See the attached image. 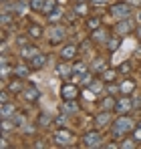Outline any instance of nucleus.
Listing matches in <instances>:
<instances>
[{
  "instance_id": "f257e3e1",
  "label": "nucleus",
  "mask_w": 141,
  "mask_h": 149,
  "mask_svg": "<svg viewBox=\"0 0 141 149\" xmlns=\"http://www.w3.org/2000/svg\"><path fill=\"white\" fill-rule=\"evenodd\" d=\"M135 125L137 123H135L129 115H119L117 119L111 123V137H113V139H123V137H127L129 133H133Z\"/></svg>"
},
{
  "instance_id": "f03ea898",
  "label": "nucleus",
  "mask_w": 141,
  "mask_h": 149,
  "mask_svg": "<svg viewBox=\"0 0 141 149\" xmlns=\"http://www.w3.org/2000/svg\"><path fill=\"white\" fill-rule=\"evenodd\" d=\"M52 141L59 145V147H70L73 145V141H75V135L67 131V129H59L54 135H52Z\"/></svg>"
},
{
  "instance_id": "7ed1b4c3",
  "label": "nucleus",
  "mask_w": 141,
  "mask_h": 149,
  "mask_svg": "<svg viewBox=\"0 0 141 149\" xmlns=\"http://www.w3.org/2000/svg\"><path fill=\"white\" fill-rule=\"evenodd\" d=\"M103 137H101V133L99 131H89V133H85L83 135V147L87 149H93V147H103Z\"/></svg>"
},
{
  "instance_id": "20e7f679",
  "label": "nucleus",
  "mask_w": 141,
  "mask_h": 149,
  "mask_svg": "<svg viewBox=\"0 0 141 149\" xmlns=\"http://www.w3.org/2000/svg\"><path fill=\"white\" fill-rule=\"evenodd\" d=\"M111 14L113 16H117L119 20L121 18H129L131 16V6L127 4V2H115V4H111Z\"/></svg>"
},
{
  "instance_id": "39448f33",
  "label": "nucleus",
  "mask_w": 141,
  "mask_h": 149,
  "mask_svg": "<svg viewBox=\"0 0 141 149\" xmlns=\"http://www.w3.org/2000/svg\"><path fill=\"white\" fill-rule=\"evenodd\" d=\"M131 109H133V101L129 99V95H123V97H119V99H117L113 111H115L117 115H127Z\"/></svg>"
},
{
  "instance_id": "423d86ee",
  "label": "nucleus",
  "mask_w": 141,
  "mask_h": 149,
  "mask_svg": "<svg viewBox=\"0 0 141 149\" xmlns=\"http://www.w3.org/2000/svg\"><path fill=\"white\" fill-rule=\"evenodd\" d=\"M61 97H63V101L79 99V87L77 85H70V83H65L63 89H61Z\"/></svg>"
},
{
  "instance_id": "0eeeda50",
  "label": "nucleus",
  "mask_w": 141,
  "mask_h": 149,
  "mask_svg": "<svg viewBox=\"0 0 141 149\" xmlns=\"http://www.w3.org/2000/svg\"><path fill=\"white\" fill-rule=\"evenodd\" d=\"M133 30H135V22L131 18H121L117 22V26H115V32H117L119 36L121 34H131Z\"/></svg>"
},
{
  "instance_id": "6e6552de",
  "label": "nucleus",
  "mask_w": 141,
  "mask_h": 149,
  "mask_svg": "<svg viewBox=\"0 0 141 149\" xmlns=\"http://www.w3.org/2000/svg\"><path fill=\"white\" fill-rule=\"evenodd\" d=\"M93 123H95L97 129H103V127L111 125V111H99V113L95 115Z\"/></svg>"
},
{
  "instance_id": "1a4fd4ad",
  "label": "nucleus",
  "mask_w": 141,
  "mask_h": 149,
  "mask_svg": "<svg viewBox=\"0 0 141 149\" xmlns=\"http://www.w3.org/2000/svg\"><path fill=\"white\" fill-rule=\"evenodd\" d=\"M18 113V107L14 105V103H2V109H0V117L2 119H12L14 115Z\"/></svg>"
},
{
  "instance_id": "9d476101",
  "label": "nucleus",
  "mask_w": 141,
  "mask_h": 149,
  "mask_svg": "<svg viewBox=\"0 0 141 149\" xmlns=\"http://www.w3.org/2000/svg\"><path fill=\"white\" fill-rule=\"evenodd\" d=\"M107 40H109V30L107 28L99 26L97 30H93V42L95 45H107Z\"/></svg>"
},
{
  "instance_id": "9b49d317",
  "label": "nucleus",
  "mask_w": 141,
  "mask_h": 149,
  "mask_svg": "<svg viewBox=\"0 0 141 149\" xmlns=\"http://www.w3.org/2000/svg\"><path fill=\"white\" fill-rule=\"evenodd\" d=\"M77 54H79V47L77 45H65L61 49V58L63 61H73Z\"/></svg>"
},
{
  "instance_id": "f8f14e48",
  "label": "nucleus",
  "mask_w": 141,
  "mask_h": 149,
  "mask_svg": "<svg viewBox=\"0 0 141 149\" xmlns=\"http://www.w3.org/2000/svg\"><path fill=\"white\" fill-rule=\"evenodd\" d=\"M30 69L32 71H38V69H43L45 65H47V54H43V52H38V54H34L32 58H30Z\"/></svg>"
},
{
  "instance_id": "ddd939ff",
  "label": "nucleus",
  "mask_w": 141,
  "mask_h": 149,
  "mask_svg": "<svg viewBox=\"0 0 141 149\" xmlns=\"http://www.w3.org/2000/svg\"><path fill=\"white\" fill-rule=\"evenodd\" d=\"M24 89H26V85H24V79H20V77H14L8 83V91L10 93H22Z\"/></svg>"
},
{
  "instance_id": "4468645a",
  "label": "nucleus",
  "mask_w": 141,
  "mask_h": 149,
  "mask_svg": "<svg viewBox=\"0 0 141 149\" xmlns=\"http://www.w3.org/2000/svg\"><path fill=\"white\" fill-rule=\"evenodd\" d=\"M115 103L117 101L113 99L111 95H107V97H103V99L97 103V107H99V111H113L115 109Z\"/></svg>"
},
{
  "instance_id": "2eb2a0df",
  "label": "nucleus",
  "mask_w": 141,
  "mask_h": 149,
  "mask_svg": "<svg viewBox=\"0 0 141 149\" xmlns=\"http://www.w3.org/2000/svg\"><path fill=\"white\" fill-rule=\"evenodd\" d=\"M30 65H16V67H12V77H20V79H26L28 74H30Z\"/></svg>"
},
{
  "instance_id": "dca6fc26",
  "label": "nucleus",
  "mask_w": 141,
  "mask_h": 149,
  "mask_svg": "<svg viewBox=\"0 0 141 149\" xmlns=\"http://www.w3.org/2000/svg\"><path fill=\"white\" fill-rule=\"evenodd\" d=\"M119 89H121V93L123 95H131L133 91H135V81H131V79H123L121 83H119Z\"/></svg>"
},
{
  "instance_id": "f3484780",
  "label": "nucleus",
  "mask_w": 141,
  "mask_h": 149,
  "mask_svg": "<svg viewBox=\"0 0 141 149\" xmlns=\"http://www.w3.org/2000/svg\"><path fill=\"white\" fill-rule=\"evenodd\" d=\"M22 97L28 101V103H34V101L40 97V93H38V89H36V87H32V85H30V87H26V89L22 91Z\"/></svg>"
},
{
  "instance_id": "a211bd4d",
  "label": "nucleus",
  "mask_w": 141,
  "mask_h": 149,
  "mask_svg": "<svg viewBox=\"0 0 141 149\" xmlns=\"http://www.w3.org/2000/svg\"><path fill=\"white\" fill-rule=\"evenodd\" d=\"M30 8V2H26V0H16V2H12V12H16V14H26V10Z\"/></svg>"
},
{
  "instance_id": "6ab92c4d",
  "label": "nucleus",
  "mask_w": 141,
  "mask_h": 149,
  "mask_svg": "<svg viewBox=\"0 0 141 149\" xmlns=\"http://www.w3.org/2000/svg\"><path fill=\"white\" fill-rule=\"evenodd\" d=\"M117 77H119V69H109V67H107V69L101 73V79H103L105 83H113Z\"/></svg>"
},
{
  "instance_id": "aec40b11",
  "label": "nucleus",
  "mask_w": 141,
  "mask_h": 149,
  "mask_svg": "<svg viewBox=\"0 0 141 149\" xmlns=\"http://www.w3.org/2000/svg\"><path fill=\"white\" fill-rule=\"evenodd\" d=\"M57 73L61 74V77H65V79H69L70 74H73V65H69V63H59L57 65Z\"/></svg>"
},
{
  "instance_id": "412c9836",
  "label": "nucleus",
  "mask_w": 141,
  "mask_h": 149,
  "mask_svg": "<svg viewBox=\"0 0 141 149\" xmlns=\"http://www.w3.org/2000/svg\"><path fill=\"white\" fill-rule=\"evenodd\" d=\"M26 34H28V36H32V38H40L45 32H43V26H40V24H28Z\"/></svg>"
},
{
  "instance_id": "4be33fe9",
  "label": "nucleus",
  "mask_w": 141,
  "mask_h": 149,
  "mask_svg": "<svg viewBox=\"0 0 141 149\" xmlns=\"http://www.w3.org/2000/svg\"><path fill=\"white\" fill-rule=\"evenodd\" d=\"M65 38V26H52V36H50V40L52 42H59V40H63Z\"/></svg>"
},
{
  "instance_id": "5701e85b",
  "label": "nucleus",
  "mask_w": 141,
  "mask_h": 149,
  "mask_svg": "<svg viewBox=\"0 0 141 149\" xmlns=\"http://www.w3.org/2000/svg\"><path fill=\"white\" fill-rule=\"evenodd\" d=\"M61 109H63V113H77V111H79V103H77V99L65 101Z\"/></svg>"
},
{
  "instance_id": "b1692460",
  "label": "nucleus",
  "mask_w": 141,
  "mask_h": 149,
  "mask_svg": "<svg viewBox=\"0 0 141 149\" xmlns=\"http://www.w3.org/2000/svg\"><path fill=\"white\" fill-rule=\"evenodd\" d=\"M34 54H38V50L34 49L32 45H26V47H22V50H20V56H22V58H26V61H30Z\"/></svg>"
},
{
  "instance_id": "393cba45",
  "label": "nucleus",
  "mask_w": 141,
  "mask_h": 149,
  "mask_svg": "<svg viewBox=\"0 0 141 149\" xmlns=\"http://www.w3.org/2000/svg\"><path fill=\"white\" fill-rule=\"evenodd\" d=\"M119 45H121V38H119V34H117V36H109V40H107L105 47H107L109 52H115V50L119 49Z\"/></svg>"
},
{
  "instance_id": "a878e982",
  "label": "nucleus",
  "mask_w": 141,
  "mask_h": 149,
  "mask_svg": "<svg viewBox=\"0 0 141 149\" xmlns=\"http://www.w3.org/2000/svg\"><path fill=\"white\" fill-rule=\"evenodd\" d=\"M61 18H63V10H61L59 6H57L52 12H48V14H47V20H48V22H59Z\"/></svg>"
},
{
  "instance_id": "bb28decb",
  "label": "nucleus",
  "mask_w": 141,
  "mask_h": 149,
  "mask_svg": "<svg viewBox=\"0 0 141 149\" xmlns=\"http://www.w3.org/2000/svg\"><path fill=\"white\" fill-rule=\"evenodd\" d=\"M85 24H87V28H89L91 32H93V30H97V28L101 26V18H99V16H89Z\"/></svg>"
},
{
  "instance_id": "cd10ccee",
  "label": "nucleus",
  "mask_w": 141,
  "mask_h": 149,
  "mask_svg": "<svg viewBox=\"0 0 141 149\" xmlns=\"http://www.w3.org/2000/svg\"><path fill=\"white\" fill-rule=\"evenodd\" d=\"M79 77H81V79H79V85H81V87H89V85L93 83V74L89 73V71L83 73V74H79Z\"/></svg>"
},
{
  "instance_id": "c85d7f7f",
  "label": "nucleus",
  "mask_w": 141,
  "mask_h": 149,
  "mask_svg": "<svg viewBox=\"0 0 141 149\" xmlns=\"http://www.w3.org/2000/svg\"><path fill=\"white\" fill-rule=\"evenodd\" d=\"M75 14L77 16H87V4L85 2H75Z\"/></svg>"
},
{
  "instance_id": "c756f323",
  "label": "nucleus",
  "mask_w": 141,
  "mask_h": 149,
  "mask_svg": "<svg viewBox=\"0 0 141 149\" xmlns=\"http://www.w3.org/2000/svg\"><path fill=\"white\" fill-rule=\"evenodd\" d=\"M28 2H30V10H34V12H43L47 0H28Z\"/></svg>"
},
{
  "instance_id": "7c9ffc66",
  "label": "nucleus",
  "mask_w": 141,
  "mask_h": 149,
  "mask_svg": "<svg viewBox=\"0 0 141 149\" xmlns=\"http://www.w3.org/2000/svg\"><path fill=\"white\" fill-rule=\"evenodd\" d=\"M105 69H107V61H105V58H97L93 63V71H101V73H103Z\"/></svg>"
},
{
  "instance_id": "2f4dec72",
  "label": "nucleus",
  "mask_w": 141,
  "mask_h": 149,
  "mask_svg": "<svg viewBox=\"0 0 141 149\" xmlns=\"http://www.w3.org/2000/svg\"><path fill=\"white\" fill-rule=\"evenodd\" d=\"M16 125H14V121L12 119H2V133H8V131H12Z\"/></svg>"
},
{
  "instance_id": "473e14b6",
  "label": "nucleus",
  "mask_w": 141,
  "mask_h": 149,
  "mask_svg": "<svg viewBox=\"0 0 141 149\" xmlns=\"http://www.w3.org/2000/svg\"><path fill=\"white\" fill-rule=\"evenodd\" d=\"M54 8H57V0H47V2H45V8H43V14L47 16L48 12H52Z\"/></svg>"
},
{
  "instance_id": "72a5a7b5",
  "label": "nucleus",
  "mask_w": 141,
  "mask_h": 149,
  "mask_svg": "<svg viewBox=\"0 0 141 149\" xmlns=\"http://www.w3.org/2000/svg\"><path fill=\"white\" fill-rule=\"evenodd\" d=\"M73 73H79V74L87 73V65H85V63H81V61H79V63H75V65H73Z\"/></svg>"
},
{
  "instance_id": "f704fd0d",
  "label": "nucleus",
  "mask_w": 141,
  "mask_h": 149,
  "mask_svg": "<svg viewBox=\"0 0 141 149\" xmlns=\"http://www.w3.org/2000/svg\"><path fill=\"white\" fill-rule=\"evenodd\" d=\"M135 145H137L135 139H127V141H121V143H119V147H121V149H133Z\"/></svg>"
},
{
  "instance_id": "c9c22d12",
  "label": "nucleus",
  "mask_w": 141,
  "mask_h": 149,
  "mask_svg": "<svg viewBox=\"0 0 141 149\" xmlns=\"http://www.w3.org/2000/svg\"><path fill=\"white\" fill-rule=\"evenodd\" d=\"M133 139H135L137 143H141V121L135 125V129H133Z\"/></svg>"
},
{
  "instance_id": "e433bc0d",
  "label": "nucleus",
  "mask_w": 141,
  "mask_h": 149,
  "mask_svg": "<svg viewBox=\"0 0 141 149\" xmlns=\"http://www.w3.org/2000/svg\"><path fill=\"white\" fill-rule=\"evenodd\" d=\"M16 45H18L20 49L26 47V45H28V34H26V36H16Z\"/></svg>"
},
{
  "instance_id": "4c0bfd02",
  "label": "nucleus",
  "mask_w": 141,
  "mask_h": 149,
  "mask_svg": "<svg viewBox=\"0 0 141 149\" xmlns=\"http://www.w3.org/2000/svg\"><path fill=\"white\" fill-rule=\"evenodd\" d=\"M10 22H12V16H10L8 12H2V24H4V26H8Z\"/></svg>"
},
{
  "instance_id": "58836bf2",
  "label": "nucleus",
  "mask_w": 141,
  "mask_h": 149,
  "mask_svg": "<svg viewBox=\"0 0 141 149\" xmlns=\"http://www.w3.org/2000/svg\"><path fill=\"white\" fill-rule=\"evenodd\" d=\"M129 71H131V65H129V63H123V65L119 67V73L121 74H127Z\"/></svg>"
},
{
  "instance_id": "ea45409f",
  "label": "nucleus",
  "mask_w": 141,
  "mask_h": 149,
  "mask_svg": "<svg viewBox=\"0 0 141 149\" xmlns=\"http://www.w3.org/2000/svg\"><path fill=\"white\" fill-rule=\"evenodd\" d=\"M105 93H109V95H115V93H121V89L115 87V85H109L107 89H105Z\"/></svg>"
},
{
  "instance_id": "a19ab883",
  "label": "nucleus",
  "mask_w": 141,
  "mask_h": 149,
  "mask_svg": "<svg viewBox=\"0 0 141 149\" xmlns=\"http://www.w3.org/2000/svg\"><path fill=\"white\" fill-rule=\"evenodd\" d=\"M0 147H2V149H8V147H10V143H8V137H6V133H2V139H0Z\"/></svg>"
},
{
  "instance_id": "79ce46f5",
  "label": "nucleus",
  "mask_w": 141,
  "mask_h": 149,
  "mask_svg": "<svg viewBox=\"0 0 141 149\" xmlns=\"http://www.w3.org/2000/svg\"><path fill=\"white\" fill-rule=\"evenodd\" d=\"M67 115H69V113H67ZM67 115H61V117H57L54 125H61V127H65V123H67Z\"/></svg>"
},
{
  "instance_id": "37998d69",
  "label": "nucleus",
  "mask_w": 141,
  "mask_h": 149,
  "mask_svg": "<svg viewBox=\"0 0 141 149\" xmlns=\"http://www.w3.org/2000/svg\"><path fill=\"white\" fill-rule=\"evenodd\" d=\"M133 101V109H135V111H139V107H141V99L139 97H135V99H131Z\"/></svg>"
},
{
  "instance_id": "c03bdc74",
  "label": "nucleus",
  "mask_w": 141,
  "mask_h": 149,
  "mask_svg": "<svg viewBox=\"0 0 141 149\" xmlns=\"http://www.w3.org/2000/svg\"><path fill=\"white\" fill-rule=\"evenodd\" d=\"M8 93H10V91H2V95H0V101H2V103H8Z\"/></svg>"
},
{
  "instance_id": "a18cd8bd",
  "label": "nucleus",
  "mask_w": 141,
  "mask_h": 149,
  "mask_svg": "<svg viewBox=\"0 0 141 149\" xmlns=\"http://www.w3.org/2000/svg\"><path fill=\"white\" fill-rule=\"evenodd\" d=\"M38 123H40V127H45V123H48V117L45 115V113L40 115V119H38Z\"/></svg>"
},
{
  "instance_id": "49530a36",
  "label": "nucleus",
  "mask_w": 141,
  "mask_h": 149,
  "mask_svg": "<svg viewBox=\"0 0 141 149\" xmlns=\"http://www.w3.org/2000/svg\"><path fill=\"white\" fill-rule=\"evenodd\" d=\"M91 4L93 6H103V4H107V0H91Z\"/></svg>"
},
{
  "instance_id": "de8ad7c7",
  "label": "nucleus",
  "mask_w": 141,
  "mask_h": 149,
  "mask_svg": "<svg viewBox=\"0 0 141 149\" xmlns=\"http://www.w3.org/2000/svg\"><path fill=\"white\" fill-rule=\"evenodd\" d=\"M22 131L28 135V133H34V127H22Z\"/></svg>"
},
{
  "instance_id": "09e8293b",
  "label": "nucleus",
  "mask_w": 141,
  "mask_h": 149,
  "mask_svg": "<svg viewBox=\"0 0 141 149\" xmlns=\"http://www.w3.org/2000/svg\"><path fill=\"white\" fill-rule=\"evenodd\" d=\"M34 147H47V143H40V141H36V143H32Z\"/></svg>"
},
{
  "instance_id": "8fccbe9b",
  "label": "nucleus",
  "mask_w": 141,
  "mask_h": 149,
  "mask_svg": "<svg viewBox=\"0 0 141 149\" xmlns=\"http://www.w3.org/2000/svg\"><path fill=\"white\" fill-rule=\"evenodd\" d=\"M137 36H139V38H141V26H139V28H137Z\"/></svg>"
},
{
  "instance_id": "3c124183",
  "label": "nucleus",
  "mask_w": 141,
  "mask_h": 149,
  "mask_svg": "<svg viewBox=\"0 0 141 149\" xmlns=\"http://www.w3.org/2000/svg\"><path fill=\"white\" fill-rule=\"evenodd\" d=\"M6 2H8V0H2V4H6Z\"/></svg>"
},
{
  "instance_id": "603ef678",
  "label": "nucleus",
  "mask_w": 141,
  "mask_h": 149,
  "mask_svg": "<svg viewBox=\"0 0 141 149\" xmlns=\"http://www.w3.org/2000/svg\"><path fill=\"white\" fill-rule=\"evenodd\" d=\"M75 2H85V0H75Z\"/></svg>"
},
{
  "instance_id": "864d4df0",
  "label": "nucleus",
  "mask_w": 141,
  "mask_h": 149,
  "mask_svg": "<svg viewBox=\"0 0 141 149\" xmlns=\"http://www.w3.org/2000/svg\"><path fill=\"white\" fill-rule=\"evenodd\" d=\"M139 20H141V10H139Z\"/></svg>"
}]
</instances>
